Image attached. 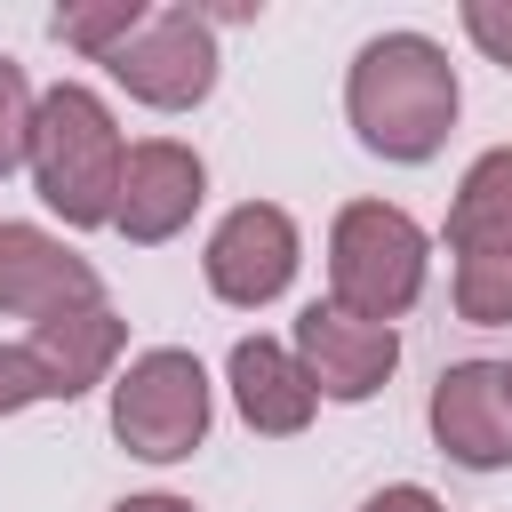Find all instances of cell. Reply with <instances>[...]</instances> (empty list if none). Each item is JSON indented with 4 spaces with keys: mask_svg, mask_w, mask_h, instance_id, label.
Wrapping results in <instances>:
<instances>
[{
    "mask_svg": "<svg viewBox=\"0 0 512 512\" xmlns=\"http://www.w3.org/2000/svg\"><path fill=\"white\" fill-rule=\"evenodd\" d=\"M456 104H464L456 64H448V48L424 40V32H376V40L352 56V72H344L352 136H360L376 160H400V168H416V160H432V152L448 144Z\"/></svg>",
    "mask_w": 512,
    "mask_h": 512,
    "instance_id": "1",
    "label": "cell"
},
{
    "mask_svg": "<svg viewBox=\"0 0 512 512\" xmlns=\"http://www.w3.org/2000/svg\"><path fill=\"white\" fill-rule=\"evenodd\" d=\"M32 184H40V200L72 224V232H88V224H112V208H120V168H128V136H120V120H112V104L96 96V88H80V80H56L48 96H40V112H32Z\"/></svg>",
    "mask_w": 512,
    "mask_h": 512,
    "instance_id": "2",
    "label": "cell"
},
{
    "mask_svg": "<svg viewBox=\"0 0 512 512\" xmlns=\"http://www.w3.org/2000/svg\"><path fill=\"white\" fill-rule=\"evenodd\" d=\"M424 264L432 240L408 208L392 200H352L328 224V304L360 312V320H400L424 296Z\"/></svg>",
    "mask_w": 512,
    "mask_h": 512,
    "instance_id": "3",
    "label": "cell"
},
{
    "mask_svg": "<svg viewBox=\"0 0 512 512\" xmlns=\"http://www.w3.org/2000/svg\"><path fill=\"white\" fill-rule=\"evenodd\" d=\"M208 416H216V392H208V368L184 344H152L112 376V440L144 464L192 456L208 440Z\"/></svg>",
    "mask_w": 512,
    "mask_h": 512,
    "instance_id": "4",
    "label": "cell"
},
{
    "mask_svg": "<svg viewBox=\"0 0 512 512\" xmlns=\"http://www.w3.org/2000/svg\"><path fill=\"white\" fill-rule=\"evenodd\" d=\"M216 24L200 16V8H152L144 16V32L104 64L136 104H152V112H192L208 88H216Z\"/></svg>",
    "mask_w": 512,
    "mask_h": 512,
    "instance_id": "5",
    "label": "cell"
},
{
    "mask_svg": "<svg viewBox=\"0 0 512 512\" xmlns=\"http://www.w3.org/2000/svg\"><path fill=\"white\" fill-rule=\"evenodd\" d=\"M296 264H304L296 216H288V208H272V200H240V208L208 232V248H200L208 288H216L224 304H240V312H256V304H272V296H288Z\"/></svg>",
    "mask_w": 512,
    "mask_h": 512,
    "instance_id": "6",
    "label": "cell"
},
{
    "mask_svg": "<svg viewBox=\"0 0 512 512\" xmlns=\"http://www.w3.org/2000/svg\"><path fill=\"white\" fill-rule=\"evenodd\" d=\"M296 360L312 376L320 400H376L400 368V328L392 320H360L344 304H304L296 312Z\"/></svg>",
    "mask_w": 512,
    "mask_h": 512,
    "instance_id": "7",
    "label": "cell"
},
{
    "mask_svg": "<svg viewBox=\"0 0 512 512\" xmlns=\"http://www.w3.org/2000/svg\"><path fill=\"white\" fill-rule=\"evenodd\" d=\"M208 200V160L176 136H144L128 144V168H120V208H112V232L136 240V248H160L192 224V208Z\"/></svg>",
    "mask_w": 512,
    "mask_h": 512,
    "instance_id": "8",
    "label": "cell"
},
{
    "mask_svg": "<svg viewBox=\"0 0 512 512\" xmlns=\"http://www.w3.org/2000/svg\"><path fill=\"white\" fill-rule=\"evenodd\" d=\"M432 440L464 472H504L512 464V376L504 360H456L432 384Z\"/></svg>",
    "mask_w": 512,
    "mask_h": 512,
    "instance_id": "9",
    "label": "cell"
},
{
    "mask_svg": "<svg viewBox=\"0 0 512 512\" xmlns=\"http://www.w3.org/2000/svg\"><path fill=\"white\" fill-rule=\"evenodd\" d=\"M104 280L80 248H64L40 224H0V312L16 320H48L64 304H96Z\"/></svg>",
    "mask_w": 512,
    "mask_h": 512,
    "instance_id": "10",
    "label": "cell"
},
{
    "mask_svg": "<svg viewBox=\"0 0 512 512\" xmlns=\"http://www.w3.org/2000/svg\"><path fill=\"white\" fill-rule=\"evenodd\" d=\"M24 344H32L40 376H48V400H80V392L112 384V368H120V352H128V320L96 296V304H64V312L32 320Z\"/></svg>",
    "mask_w": 512,
    "mask_h": 512,
    "instance_id": "11",
    "label": "cell"
},
{
    "mask_svg": "<svg viewBox=\"0 0 512 512\" xmlns=\"http://www.w3.org/2000/svg\"><path fill=\"white\" fill-rule=\"evenodd\" d=\"M224 384H232L240 424H248V432H272V440L304 432L312 408H320V392H312L296 344H280V336H240L232 360H224Z\"/></svg>",
    "mask_w": 512,
    "mask_h": 512,
    "instance_id": "12",
    "label": "cell"
},
{
    "mask_svg": "<svg viewBox=\"0 0 512 512\" xmlns=\"http://www.w3.org/2000/svg\"><path fill=\"white\" fill-rule=\"evenodd\" d=\"M512 248V144L480 152L448 200V256L472 264V256H496Z\"/></svg>",
    "mask_w": 512,
    "mask_h": 512,
    "instance_id": "13",
    "label": "cell"
},
{
    "mask_svg": "<svg viewBox=\"0 0 512 512\" xmlns=\"http://www.w3.org/2000/svg\"><path fill=\"white\" fill-rule=\"evenodd\" d=\"M144 0H88V8H56L48 16V32L64 40V48H80V56H96V64H112L136 32H144Z\"/></svg>",
    "mask_w": 512,
    "mask_h": 512,
    "instance_id": "14",
    "label": "cell"
},
{
    "mask_svg": "<svg viewBox=\"0 0 512 512\" xmlns=\"http://www.w3.org/2000/svg\"><path fill=\"white\" fill-rule=\"evenodd\" d=\"M456 320H472V328H512V248L456 264Z\"/></svg>",
    "mask_w": 512,
    "mask_h": 512,
    "instance_id": "15",
    "label": "cell"
},
{
    "mask_svg": "<svg viewBox=\"0 0 512 512\" xmlns=\"http://www.w3.org/2000/svg\"><path fill=\"white\" fill-rule=\"evenodd\" d=\"M32 112H40V96H32L24 64L0 56V176H16L32 160Z\"/></svg>",
    "mask_w": 512,
    "mask_h": 512,
    "instance_id": "16",
    "label": "cell"
},
{
    "mask_svg": "<svg viewBox=\"0 0 512 512\" xmlns=\"http://www.w3.org/2000/svg\"><path fill=\"white\" fill-rule=\"evenodd\" d=\"M464 32H472V48L488 64L512 72V0H464Z\"/></svg>",
    "mask_w": 512,
    "mask_h": 512,
    "instance_id": "17",
    "label": "cell"
},
{
    "mask_svg": "<svg viewBox=\"0 0 512 512\" xmlns=\"http://www.w3.org/2000/svg\"><path fill=\"white\" fill-rule=\"evenodd\" d=\"M32 400H48V376H40L32 344H0V416H16Z\"/></svg>",
    "mask_w": 512,
    "mask_h": 512,
    "instance_id": "18",
    "label": "cell"
},
{
    "mask_svg": "<svg viewBox=\"0 0 512 512\" xmlns=\"http://www.w3.org/2000/svg\"><path fill=\"white\" fill-rule=\"evenodd\" d=\"M360 512H440V496H432V488H416V480H392V488H376Z\"/></svg>",
    "mask_w": 512,
    "mask_h": 512,
    "instance_id": "19",
    "label": "cell"
},
{
    "mask_svg": "<svg viewBox=\"0 0 512 512\" xmlns=\"http://www.w3.org/2000/svg\"><path fill=\"white\" fill-rule=\"evenodd\" d=\"M112 512H192V504H184V496H120Z\"/></svg>",
    "mask_w": 512,
    "mask_h": 512,
    "instance_id": "20",
    "label": "cell"
},
{
    "mask_svg": "<svg viewBox=\"0 0 512 512\" xmlns=\"http://www.w3.org/2000/svg\"><path fill=\"white\" fill-rule=\"evenodd\" d=\"M504 376H512V360H504Z\"/></svg>",
    "mask_w": 512,
    "mask_h": 512,
    "instance_id": "21",
    "label": "cell"
}]
</instances>
